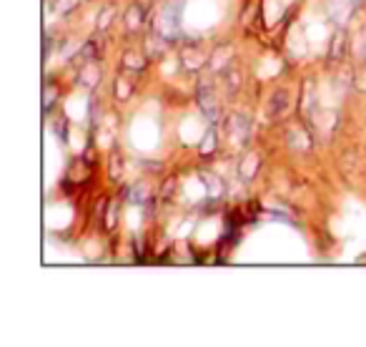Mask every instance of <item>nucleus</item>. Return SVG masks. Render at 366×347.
I'll return each mask as SVG.
<instances>
[{"instance_id": "dca6fc26", "label": "nucleus", "mask_w": 366, "mask_h": 347, "mask_svg": "<svg viewBox=\"0 0 366 347\" xmlns=\"http://www.w3.org/2000/svg\"><path fill=\"white\" fill-rule=\"evenodd\" d=\"M115 224V204H108V214H106V229H113Z\"/></svg>"}, {"instance_id": "6e6552de", "label": "nucleus", "mask_w": 366, "mask_h": 347, "mask_svg": "<svg viewBox=\"0 0 366 347\" xmlns=\"http://www.w3.org/2000/svg\"><path fill=\"white\" fill-rule=\"evenodd\" d=\"M144 16H146L144 6H141V3H133V6L128 8V13H126V25L131 30H138V25L144 23Z\"/></svg>"}, {"instance_id": "ddd939ff", "label": "nucleus", "mask_w": 366, "mask_h": 347, "mask_svg": "<svg viewBox=\"0 0 366 347\" xmlns=\"http://www.w3.org/2000/svg\"><path fill=\"white\" fill-rule=\"evenodd\" d=\"M56 88L53 86H46V99H43V106H46V111H51V106H53V101H56Z\"/></svg>"}, {"instance_id": "a211bd4d", "label": "nucleus", "mask_w": 366, "mask_h": 347, "mask_svg": "<svg viewBox=\"0 0 366 347\" xmlns=\"http://www.w3.org/2000/svg\"><path fill=\"white\" fill-rule=\"evenodd\" d=\"M111 164H113V169H111V176H113V179H118V154H113V157H111Z\"/></svg>"}, {"instance_id": "1a4fd4ad", "label": "nucleus", "mask_w": 366, "mask_h": 347, "mask_svg": "<svg viewBox=\"0 0 366 347\" xmlns=\"http://www.w3.org/2000/svg\"><path fill=\"white\" fill-rule=\"evenodd\" d=\"M98 78H101V71H98V66H86V68L80 71V81H83V86L93 88L98 83Z\"/></svg>"}, {"instance_id": "0eeeda50", "label": "nucleus", "mask_w": 366, "mask_h": 347, "mask_svg": "<svg viewBox=\"0 0 366 347\" xmlns=\"http://www.w3.org/2000/svg\"><path fill=\"white\" fill-rule=\"evenodd\" d=\"M343 53H346V33H343V30H336L332 38V51H329V58H332V61H341Z\"/></svg>"}, {"instance_id": "7ed1b4c3", "label": "nucleus", "mask_w": 366, "mask_h": 347, "mask_svg": "<svg viewBox=\"0 0 366 347\" xmlns=\"http://www.w3.org/2000/svg\"><path fill=\"white\" fill-rule=\"evenodd\" d=\"M198 106L208 118H216L218 116V101H216V93H213L211 83L198 86Z\"/></svg>"}, {"instance_id": "423d86ee", "label": "nucleus", "mask_w": 366, "mask_h": 347, "mask_svg": "<svg viewBox=\"0 0 366 347\" xmlns=\"http://www.w3.org/2000/svg\"><path fill=\"white\" fill-rule=\"evenodd\" d=\"M123 68L128 71H144L146 68V56L141 51H126L123 53Z\"/></svg>"}, {"instance_id": "6ab92c4d", "label": "nucleus", "mask_w": 366, "mask_h": 347, "mask_svg": "<svg viewBox=\"0 0 366 347\" xmlns=\"http://www.w3.org/2000/svg\"><path fill=\"white\" fill-rule=\"evenodd\" d=\"M359 3H361V0H359Z\"/></svg>"}, {"instance_id": "9b49d317", "label": "nucleus", "mask_w": 366, "mask_h": 347, "mask_svg": "<svg viewBox=\"0 0 366 347\" xmlns=\"http://www.w3.org/2000/svg\"><path fill=\"white\" fill-rule=\"evenodd\" d=\"M203 179L211 184V186H208V194H211V197H221V194H223V184H221V181L213 179V176H208V174H203Z\"/></svg>"}, {"instance_id": "20e7f679", "label": "nucleus", "mask_w": 366, "mask_h": 347, "mask_svg": "<svg viewBox=\"0 0 366 347\" xmlns=\"http://www.w3.org/2000/svg\"><path fill=\"white\" fill-rule=\"evenodd\" d=\"M206 63V56L194 46H183L181 48V66L186 71H198L201 66Z\"/></svg>"}, {"instance_id": "f3484780", "label": "nucleus", "mask_w": 366, "mask_h": 347, "mask_svg": "<svg viewBox=\"0 0 366 347\" xmlns=\"http://www.w3.org/2000/svg\"><path fill=\"white\" fill-rule=\"evenodd\" d=\"M213 151V131H208L206 141H203V149H201V154H211Z\"/></svg>"}, {"instance_id": "2eb2a0df", "label": "nucleus", "mask_w": 366, "mask_h": 347, "mask_svg": "<svg viewBox=\"0 0 366 347\" xmlns=\"http://www.w3.org/2000/svg\"><path fill=\"white\" fill-rule=\"evenodd\" d=\"M253 164H256V157H246V162H244V176H246V179H251L253 176V171H256V169H253Z\"/></svg>"}, {"instance_id": "4468645a", "label": "nucleus", "mask_w": 366, "mask_h": 347, "mask_svg": "<svg viewBox=\"0 0 366 347\" xmlns=\"http://www.w3.org/2000/svg\"><path fill=\"white\" fill-rule=\"evenodd\" d=\"M73 6H75V0H56V11H58V13L73 11Z\"/></svg>"}, {"instance_id": "f8f14e48", "label": "nucleus", "mask_w": 366, "mask_h": 347, "mask_svg": "<svg viewBox=\"0 0 366 347\" xmlns=\"http://www.w3.org/2000/svg\"><path fill=\"white\" fill-rule=\"evenodd\" d=\"M115 16V11H113V8H103V13H101V16H98V28H101V30H103V28H108V23H111V18H113Z\"/></svg>"}, {"instance_id": "f257e3e1", "label": "nucleus", "mask_w": 366, "mask_h": 347, "mask_svg": "<svg viewBox=\"0 0 366 347\" xmlns=\"http://www.w3.org/2000/svg\"><path fill=\"white\" fill-rule=\"evenodd\" d=\"M181 28H178V11L176 8H166V11H160L156 16V35L160 38H166V41H173L178 38Z\"/></svg>"}, {"instance_id": "39448f33", "label": "nucleus", "mask_w": 366, "mask_h": 347, "mask_svg": "<svg viewBox=\"0 0 366 347\" xmlns=\"http://www.w3.org/2000/svg\"><path fill=\"white\" fill-rule=\"evenodd\" d=\"M226 131H229V136L236 144H241V141H246L248 136V121L241 118V116H229V118H226Z\"/></svg>"}, {"instance_id": "9d476101", "label": "nucleus", "mask_w": 366, "mask_h": 347, "mask_svg": "<svg viewBox=\"0 0 366 347\" xmlns=\"http://www.w3.org/2000/svg\"><path fill=\"white\" fill-rule=\"evenodd\" d=\"M226 81H229L231 91H236V88L241 86V71L236 68L234 63H229V68H226Z\"/></svg>"}, {"instance_id": "f03ea898", "label": "nucleus", "mask_w": 366, "mask_h": 347, "mask_svg": "<svg viewBox=\"0 0 366 347\" xmlns=\"http://www.w3.org/2000/svg\"><path fill=\"white\" fill-rule=\"evenodd\" d=\"M359 8V0H327V13L336 25H346Z\"/></svg>"}]
</instances>
